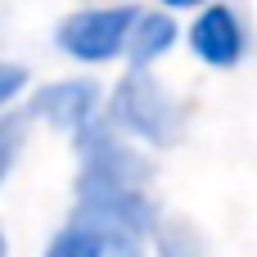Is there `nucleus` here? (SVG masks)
Segmentation results:
<instances>
[{
  "mask_svg": "<svg viewBox=\"0 0 257 257\" xmlns=\"http://www.w3.org/2000/svg\"><path fill=\"white\" fill-rule=\"evenodd\" d=\"M77 140V208L72 217L95 226L108 244V257H145V244L158 230V203L149 194L154 167L117 136L108 122H90Z\"/></svg>",
  "mask_w": 257,
  "mask_h": 257,
  "instance_id": "f257e3e1",
  "label": "nucleus"
},
{
  "mask_svg": "<svg viewBox=\"0 0 257 257\" xmlns=\"http://www.w3.org/2000/svg\"><path fill=\"white\" fill-rule=\"evenodd\" d=\"M108 122L154 149H172L181 140V104L167 95V86L149 68H131L117 90L108 95Z\"/></svg>",
  "mask_w": 257,
  "mask_h": 257,
  "instance_id": "f03ea898",
  "label": "nucleus"
},
{
  "mask_svg": "<svg viewBox=\"0 0 257 257\" xmlns=\"http://www.w3.org/2000/svg\"><path fill=\"white\" fill-rule=\"evenodd\" d=\"M136 18H140L136 5H90V9H77V14H68L54 27V45L68 59H77V63H108V59L126 54Z\"/></svg>",
  "mask_w": 257,
  "mask_h": 257,
  "instance_id": "7ed1b4c3",
  "label": "nucleus"
},
{
  "mask_svg": "<svg viewBox=\"0 0 257 257\" xmlns=\"http://www.w3.org/2000/svg\"><path fill=\"white\" fill-rule=\"evenodd\" d=\"M185 41H190V50H194V59H199V63L221 68V72H226V68H239V63H244V54H248L244 18H239L230 5H221V0H212V5H203V9H199V18L190 23Z\"/></svg>",
  "mask_w": 257,
  "mask_h": 257,
  "instance_id": "20e7f679",
  "label": "nucleus"
},
{
  "mask_svg": "<svg viewBox=\"0 0 257 257\" xmlns=\"http://www.w3.org/2000/svg\"><path fill=\"white\" fill-rule=\"evenodd\" d=\"M32 117L50 122L54 131H68V136H81L95 113H99V86L90 77H72V81H50L32 95Z\"/></svg>",
  "mask_w": 257,
  "mask_h": 257,
  "instance_id": "39448f33",
  "label": "nucleus"
},
{
  "mask_svg": "<svg viewBox=\"0 0 257 257\" xmlns=\"http://www.w3.org/2000/svg\"><path fill=\"white\" fill-rule=\"evenodd\" d=\"M176 41H181V27H176L172 14H163V9H140L136 32H131V45H126L131 68H149V63H158Z\"/></svg>",
  "mask_w": 257,
  "mask_h": 257,
  "instance_id": "423d86ee",
  "label": "nucleus"
},
{
  "mask_svg": "<svg viewBox=\"0 0 257 257\" xmlns=\"http://www.w3.org/2000/svg\"><path fill=\"white\" fill-rule=\"evenodd\" d=\"M154 248H158V257H208V239L194 221L163 217L158 230H154Z\"/></svg>",
  "mask_w": 257,
  "mask_h": 257,
  "instance_id": "0eeeda50",
  "label": "nucleus"
},
{
  "mask_svg": "<svg viewBox=\"0 0 257 257\" xmlns=\"http://www.w3.org/2000/svg\"><path fill=\"white\" fill-rule=\"evenodd\" d=\"M45 257H108V244H104V235L95 230V226H86V221H68L50 244H45Z\"/></svg>",
  "mask_w": 257,
  "mask_h": 257,
  "instance_id": "6e6552de",
  "label": "nucleus"
},
{
  "mask_svg": "<svg viewBox=\"0 0 257 257\" xmlns=\"http://www.w3.org/2000/svg\"><path fill=\"white\" fill-rule=\"evenodd\" d=\"M18 149H23V117L18 113H5V122H0V176L14 172Z\"/></svg>",
  "mask_w": 257,
  "mask_h": 257,
  "instance_id": "1a4fd4ad",
  "label": "nucleus"
},
{
  "mask_svg": "<svg viewBox=\"0 0 257 257\" xmlns=\"http://www.w3.org/2000/svg\"><path fill=\"white\" fill-rule=\"evenodd\" d=\"M23 86H27V68H18V63H5V68H0V104H14Z\"/></svg>",
  "mask_w": 257,
  "mask_h": 257,
  "instance_id": "9d476101",
  "label": "nucleus"
},
{
  "mask_svg": "<svg viewBox=\"0 0 257 257\" xmlns=\"http://www.w3.org/2000/svg\"><path fill=\"white\" fill-rule=\"evenodd\" d=\"M163 9H203V5H212V0H158Z\"/></svg>",
  "mask_w": 257,
  "mask_h": 257,
  "instance_id": "9b49d317",
  "label": "nucleus"
}]
</instances>
